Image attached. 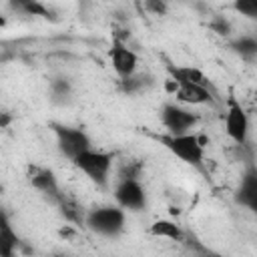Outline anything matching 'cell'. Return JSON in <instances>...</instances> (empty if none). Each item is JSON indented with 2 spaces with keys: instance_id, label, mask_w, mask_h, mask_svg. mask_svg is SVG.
I'll return each instance as SVG.
<instances>
[{
  "instance_id": "cell-1",
  "label": "cell",
  "mask_w": 257,
  "mask_h": 257,
  "mask_svg": "<svg viewBox=\"0 0 257 257\" xmlns=\"http://www.w3.org/2000/svg\"><path fill=\"white\" fill-rule=\"evenodd\" d=\"M126 215L120 205L94 207L84 215V225L100 237H118L124 231Z\"/></svg>"
},
{
  "instance_id": "cell-2",
  "label": "cell",
  "mask_w": 257,
  "mask_h": 257,
  "mask_svg": "<svg viewBox=\"0 0 257 257\" xmlns=\"http://www.w3.org/2000/svg\"><path fill=\"white\" fill-rule=\"evenodd\" d=\"M161 143L183 163L201 169L205 161V145L203 139L195 133H183V135H163Z\"/></svg>"
},
{
  "instance_id": "cell-3",
  "label": "cell",
  "mask_w": 257,
  "mask_h": 257,
  "mask_svg": "<svg viewBox=\"0 0 257 257\" xmlns=\"http://www.w3.org/2000/svg\"><path fill=\"white\" fill-rule=\"evenodd\" d=\"M112 155L106 151H94L92 147L88 151H84L82 155H78L72 165L88 179L92 181L96 187H106L108 185V177H110V169H112Z\"/></svg>"
},
{
  "instance_id": "cell-4",
  "label": "cell",
  "mask_w": 257,
  "mask_h": 257,
  "mask_svg": "<svg viewBox=\"0 0 257 257\" xmlns=\"http://www.w3.org/2000/svg\"><path fill=\"white\" fill-rule=\"evenodd\" d=\"M50 126H52L60 155L66 157L70 163L78 155H82L84 151L90 149V137L80 126H68V124H60V122H52Z\"/></svg>"
},
{
  "instance_id": "cell-5",
  "label": "cell",
  "mask_w": 257,
  "mask_h": 257,
  "mask_svg": "<svg viewBox=\"0 0 257 257\" xmlns=\"http://www.w3.org/2000/svg\"><path fill=\"white\" fill-rule=\"evenodd\" d=\"M159 118H161V124L165 126V131L169 135L191 133L199 122V116L195 112H191L189 108H185L177 102H165L161 106Z\"/></svg>"
},
{
  "instance_id": "cell-6",
  "label": "cell",
  "mask_w": 257,
  "mask_h": 257,
  "mask_svg": "<svg viewBox=\"0 0 257 257\" xmlns=\"http://www.w3.org/2000/svg\"><path fill=\"white\" fill-rule=\"evenodd\" d=\"M225 133L237 147H245L247 145V139H249V114L233 94H229V98H227Z\"/></svg>"
},
{
  "instance_id": "cell-7",
  "label": "cell",
  "mask_w": 257,
  "mask_h": 257,
  "mask_svg": "<svg viewBox=\"0 0 257 257\" xmlns=\"http://www.w3.org/2000/svg\"><path fill=\"white\" fill-rule=\"evenodd\" d=\"M114 201L124 211H143L147 207L145 187L139 183V179H118V183L114 185Z\"/></svg>"
},
{
  "instance_id": "cell-8",
  "label": "cell",
  "mask_w": 257,
  "mask_h": 257,
  "mask_svg": "<svg viewBox=\"0 0 257 257\" xmlns=\"http://www.w3.org/2000/svg\"><path fill=\"white\" fill-rule=\"evenodd\" d=\"M108 56H110V64H112V70L116 72L118 78H128L137 72V66H139V56L133 48H128L122 40L114 38L110 50H108Z\"/></svg>"
},
{
  "instance_id": "cell-9",
  "label": "cell",
  "mask_w": 257,
  "mask_h": 257,
  "mask_svg": "<svg viewBox=\"0 0 257 257\" xmlns=\"http://www.w3.org/2000/svg\"><path fill=\"white\" fill-rule=\"evenodd\" d=\"M235 203L257 215V167L247 165L235 189Z\"/></svg>"
},
{
  "instance_id": "cell-10",
  "label": "cell",
  "mask_w": 257,
  "mask_h": 257,
  "mask_svg": "<svg viewBox=\"0 0 257 257\" xmlns=\"http://www.w3.org/2000/svg\"><path fill=\"white\" fill-rule=\"evenodd\" d=\"M28 179H30V185H32L36 191H40L42 195L50 197L54 203H58V199L62 197L60 187H58V179H56V175H54L52 169H46V167L34 169Z\"/></svg>"
},
{
  "instance_id": "cell-11",
  "label": "cell",
  "mask_w": 257,
  "mask_h": 257,
  "mask_svg": "<svg viewBox=\"0 0 257 257\" xmlns=\"http://www.w3.org/2000/svg\"><path fill=\"white\" fill-rule=\"evenodd\" d=\"M175 96L179 102L191 104V106H201V104L213 102V92L209 90L207 84H177Z\"/></svg>"
},
{
  "instance_id": "cell-12",
  "label": "cell",
  "mask_w": 257,
  "mask_h": 257,
  "mask_svg": "<svg viewBox=\"0 0 257 257\" xmlns=\"http://www.w3.org/2000/svg\"><path fill=\"white\" fill-rule=\"evenodd\" d=\"M167 72L171 76V80L175 84H207L209 80L203 74V70L195 68V66H185V64H167Z\"/></svg>"
},
{
  "instance_id": "cell-13",
  "label": "cell",
  "mask_w": 257,
  "mask_h": 257,
  "mask_svg": "<svg viewBox=\"0 0 257 257\" xmlns=\"http://www.w3.org/2000/svg\"><path fill=\"white\" fill-rule=\"evenodd\" d=\"M149 235L153 237H161V239H169V241H185V231L181 229V225H177L171 219H157L151 227H149Z\"/></svg>"
},
{
  "instance_id": "cell-14",
  "label": "cell",
  "mask_w": 257,
  "mask_h": 257,
  "mask_svg": "<svg viewBox=\"0 0 257 257\" xmlns=\"http://www.w3.org/2000/svg\"><path fill=\"white\" fill-rule=\"evenodd\" d=\"M18 243H20V239H18L16 231L12 229L6 213H2V217H0V255L2 257H14Z\"/></svg>"
},
{
  "instance_id": "cell-15",
  "label": "cell",
  "mask_w": 257,
  "mask_h": 257,
  "mask_svg": "<svg viewBox=\"0 0 257 257\" xmlns=\"http://www.w3.org/2000/svg\"><path fill=\"white\" fill-rule=\"evenodd\" d=\"M8 6L14 14L20 16H44L48 18V10L40 0H8Z\"/></svg>"
},
{
  "instance_id": "cell-16",
  "label": "cell",
  "mask_w": 257,
  "mask_h": 257,
  "mask_svg": "<svg viewBox=\"0 0 257 257\" xmlns=\"http://www.w3.org/2000/svg\"><path fill=\"white\" fill-rule=\"evenodd\" d=\"M231 48L243 60H257V36H251V34L239 36L231 40Z\"/></svg>"
},
{
  "instance_id": "cell-17",
  "label": "cell",
  "mask_w": 257,
  "mask_h": 257,
  "mask_svg": "<svg viewBox=\"0 0 257 257\" xmlns=\"http://www.w3.org/2000/svg\"><path fill=\"white\" fill-rule=\"evenodd\" d=\"M153 84H155V80L151 74H137L135 72L128 78H120V90L124 94H139V92L151 88Z\"/></svg>"
},
{
  "instance_id": "cell-18",
  "label": "cell",
  "mask_w": 257,
  "mask_h": 257,
  "mask_svg": "<svg viewBox=\"0 0 257 257\" xmlns=\"http://www.w3.org/2000/svg\"><path fill=\"white\" fill-rule=\"evenodd\" d=\"M50 94L54 102H64L72 94V84L66 76H56L50 80Z\"/></svg>"
},
{
  "instance_id": "cell-19",
  "label": "cell",
  "mask_w": 257,
  "mask_h": 257,
  "mask_svg": "<svg viewBox=\"0 0 257 257\" xmlns=\"http://www.w3.org/2000/svg\"><path fill=\"white\" fill-rule=\"evenodd\" d=\"M56 205L60 207V213H62V217L66 221H70V223H84V217L80 215V207L72 199H68V197L62 195Z\"/></svg>"
},
{
  "instance_id": "cell-20",
  "label": "cell",
  "mask_w": 257,
  "mask_h": 257,
  "mask_svg": "<svg viewBox=\"0 0 257 257\" xmlns=\"http://www.w3.org/2000/svg\"><path fill=\"white\" fill-rule=\"evenodd\" d=\"M233 10L243 18L257 20V0H233Z\"/></svg>"
},
{
  "instance_id": "cell-21",
  "label": "cell",
  "mask_w": 257,
  "mask_h": 257,
  "mask_svg": "<svg viewBox=\"0 0 257 257\" xmlns=\"http://www.w3.org/2000/svg\"><path fill=\"white\" fill-rule=\"evenodd\" d=\"M169 10L167 0H143V12L155 14V16H165Z\"/></svg>"
},
{
  "instance_id": "cell-22",
  "label": "cell",
  "mask_w": 257,
  "mask_h": 257,
  "mask_svg": "<svg viewBox=\"0 0 257 257\" xmlns=\"http://www.w3.org/2000/svg\"><path fill=\"white\" fill-rule=\"evenodd\" d=\"M209 28H211L215 34H219V36H229V34H231V24H229V20H225L223 16H213V18L209 20Z\"/></svg>"
},
{
  "instance_id": "cell-23",
  "label": "cell",
  "mask_w": 257,
  "mask_h": 257,
  "mask_svg": "<svg viewBox=\"0 0 257 257\" xmlns=\"http://www.w3.org/2000/svg\"><path fill=\"white\" fill-rule=\"evenodd\" d=\"M133 4H135V8L139 10V12H143V0H131Z\"/></svg>"
}]
</instances>
